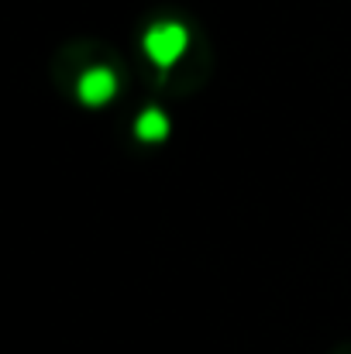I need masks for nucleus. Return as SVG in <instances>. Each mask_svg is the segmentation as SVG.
<instances>
[{"mask_svg":"<svg viewBox=\"0 0 351 354\" xmlns=\"http://www.w3.org/2000/svg\"><path fill=\"white\" fill-rule=\"evenodd\" d=\"M141 55L159 73V83L172 90H193L207 73V45L179 14H159L145 28Z\"/></svg>","mask_w":351,"mask_h":354,"instance_id":"f257e3e1","label":"nucleus"},{"mask_svg":"<svg viewBox=\"0 0 351 354\" xmlns=\"http://www.w3.org/2000/svg\"><path fill=\"white\" fill-rule=\"evenodd\" d=\"M52 76H55L59 90H66L76 104L104 107L114 100L120 83H124V66L111 45L93 41V38H80V41H69L55 55Z\"/></svg>","mask_w":351,"mask_h":354,"instance_id":"f03ea898","label":"nucleus"}]
</instances>
